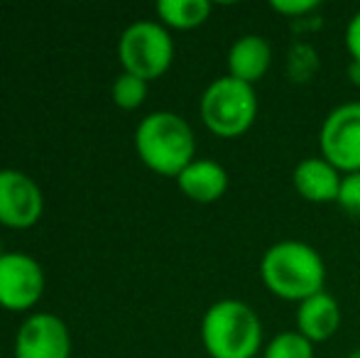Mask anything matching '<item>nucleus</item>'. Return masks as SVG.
<instances>
[{"label":"nucleus","mask_w":360,"mask_h":358,"mask_svg":"<svg viewBox=\"0 0 360 358\" xmlns=\"http://www.w3.org/2000/svg\"><path fill=\"white\" fill-rule=\"evenodd\" d=\"M260 280L272 297L299 305L326 290V263L307 241L282 238L262 253Z\"/></svg>","instance_id":"1"},{"label":"nucleus","mask_w":360,"mask_h":358,"mask_svg":"<svg viewBox=\"0 0 360 358\" xmlns=\"http://www.w3.org/2000/svg\"><path fill=\"white\" fill-rule=\"evenodd\" d=\"M199 336L209 358H257L265 346L260 314L236 297H223L204 312Z\"/></svg>","instance_id":"2"},{"label":"nucleus","mask_w":360,"mask_h":358,"mask_svg":"<svg viewBox=\"0 0 360 358\" xmlns=\"http://www.w3.org/2000/svg\"><path fill=\"white\" fill-rule=\"evenodd\" d=\"M135 153L147 170L179 177L196 160V135L189 120L174 110H152L135 128Z\"/></svg>","instance_id":"3"},{"label":"nucleus","mask_w":360,"mask_h":358,"mask_svg":"<svg viewBox=\"0 0 360 358\" xmlns=\"http://www.w3.org/2000/svg\"><path fill=\"white\" fill-rule=\"evenodd\" d=\"M260 98L250 84L233 77H218L204 89L199 98V115L211 135L223 140L243 138L255 125Z\"/></svg>","instance_id":"4"},{"label":"nucleus","mask_w":360,"mask_h":358,"mask_svg":"<svg viewBox=\"0 0 360 358\" xmlns=\"http://www.w3.org/2000/svg\"><path fill=\"white\" fill-rule=\"evenodd\" d=\"M118 59L123 72L147 84L169 72L174 62V39L160 20H138L128 25L118 39Z\"/></svg>","instance_id":"5"},{"label":"nucleus","mask_w":360,"mask_h":358,"mask_svg":"<svg viewBox=\"0 0 360 358\" xmlns=\"http://www.w3.org/2000/svg\"><path fill=\"white\" fill-rule=\"evenodd\" d=\"M319 155L341 174L360 172V101L328 110L319 128Z\"/></svg>","instance_id":"6"},{"label":"nucleus","mask_w":360,"mask_h":358,"mask_svg":"<svg viewBox=\"0 0 360 358\" xmlns=\"http://www.w3.org/2000/svg\"><path fill=\"white\" fill-rule=\"evenodd\" d=\"M44 270L32 255L3 253L0 258V307L8 312H27L42 300Z\"/></svg>","instance_id":"7"},{"label":"nucleus","mask_w":360,"mask_h":358,"mask_svg":"<svg viewBox=\"0 0 360 358\" xmlns=\"http://www.w3.org/2000/svg\"><path fill=\"white\" fill-rule=\"evenodd\" d=\"M44 211V196L30 174L13 167L0 170V226L5 229H32Z\"/></svg>","instance_id":"8"},{"label":"nucleus","mask_w":360,"mask_h":358,"mask_svg":"<svg viewBox=\"0 0 360 358\" xmlns=\"http://www.w3.org/2000/svg\"><path fill=\"white\" fill-rule=\"evenodd\" d=\"M15 358H72V334L62 317L37 312L20 324L13 344Z\"/></svg>","instance_id":"9"},{"label":"nucleus","mask_w":360,"mask_h":358,"mask_svg":"<svg viewBox=\"0 0 360 358\" xmlns=\"http://www.w3.org/2000/svg\"><path fill=\"white\" fill-rule=\"evenodd\" d=\"M343 174L321 155L304 158L292 170V186L309 204H336Z\"/></svg>","instance_id":"10"},{"label":"nucleus","mask_w":360,"mask_h":358,"mask_svg":"<svg viewBox=\"0 0 360 358\" xmlns=\"http://www.w3.org/2000/svg\"><path fill=\"white\" fill-rule=\"evenodd\" d=\"M228 77L238 79L243 84L255 87L257 82L267 77L272 67V44L262 34H240L228 49Z\"/></svg>","instance_id":"11"},{"label":"nucleus","mask_w":360,"mask_h":358,"mask_svg":"<svg viewBox=\"0 0 360 358\" xmlns=\"http://www.w3.org/2000/svg\"><path fill=\"white\" fill-rule=\"evenodd\" d=\"M341 305L326 290L297 305V331L314 346L333 339V334L341 329Z\"/></svg>","instance_id":"12"},{"label":"nucleus","mask_w":360,"mask_h":358,"mask_svg":"<svg viewBox=\"0 0 360 358\" xmlns=\"http://www.w3.org/2000/svg\"><path fill=\"white\" fill-rule=\"evenodd\" d=\"M231 184L228 170L221 162L209 158H196L189 167L181 170L176 177V186L186 199L196 201V204H214L223 199Z\"/></svg>","instance_id":"13"},{"label":"nucleus","mask_w":360,"mask_h":358,"mask_svg":"<svg viewBox=\"0 0 360 358\" xmlns=\"http://www.w3.org/2000/svg\"><path fill=\"white\" fill-rule=\"evenodd\" d=\"M157 20L167 30H196L209 23L214 5L209 0H160L155 8Z\"/></svg>","instance_id":"14"},{"label":"nucleus","mask_w":360,"mask_h":358,"mask_svg":"<svg viewBox=\"0 0 360 358\" xmlns=\"http://www.w3.org/2000/svg\"><path fill=\"white\" fill-rule=\"evenodd\" d=\"M260 358H314V344L297 329H287L262 346Z\"/></svg>","instance_id":"15"},{"label":"nucleus","mask_w":360,"mask_h":358,"mask_svg":"<svg viewBox=\"0 0 360 358\" xmlns=\"http://www.w3.org/2000/svg\"><path fill=\"white\" fill-rule=\"evenodd\" d=\"M110 96H113V103L118 106V108L135 110V108H140L147 98V82L123 72L115 77L113 87H110Z\"/></svg>","instance_id":"16"},{"label":"nucleus","mask_w":360,"mask_h":358,"mask_svg":"<svg viewBox=\"0 0 360 358\" xmlns=\"http://www.w3.org/2000/svg\"><path fill=\"white\" fill-rule=\"evenodd\" d=\"M319 69V57L309 44H294L287 57V72L292 82H309Z\"/></svg>","instance_id":"17"},{"label":"nucleus","mask_w":360,"mask_h":358,"mask_svg":"<svg viewBox=\"0 0 360 358\" xmlns=\"http://www.w3.org/2000/svg\"><path fill=\"white\" fill-rule=\"evenodd\" d=\"M336 204L341 206L343 214H348L351 219L360 221V172L343 174Z\"/></svg>","instance_id":"18"},{"label":"nucleus","mask_w":360,"mask_h":358,"mask_svg":"<svg viewBox=\"0 0 360 358\" xmlns=\"http://www.w3.org/2000/svg\"><path fill=\"white\" fill-rule=\"evenodd\" d=\"M270 8L275 10L277 15H282V18L294 23V20H304L311 13H316V10L321 8V3H319V0H272Z\"/></svg>","instance_id":"19"},{"label":"nucleus","mask_w":360,"mask_h":358,"mask_svg":"<svg viewBox=\"0 0 360 358\" xmlns=\"http://www.w3.org/2000/svg\"><path fill=\"white\" fill-rule=\"evenodd\" d=\"M343 39H346V49L351 62L360 64V10L351 15L346 25V32H343Z\"/></svg>","instance_id":"20"},{"label":"nucleus","mask_w":360,"mask_h":358,"mask_svg":"<svg viewBox=\"0 0 360 358\" xmlns=\"http://www.w3.org/2000/svg\"><path fill=\"white\" fill-rule=\"evenodd\" d=\"M348 358H360V349H353L351 354H348Z\"/></svg>","instance_id":"21"},{"label":"nucleus","mask_w":360,"mask_h":358,"mask_svg":"<svg viewBox=\"0 0 360 358\" xmlns=\"http://www.w3.org/2000/svg\"><path fill=\"white\" fill-rule=\"evenodd\" d=\"M3 253H5V250H3V245H0V258H3Z\"/></svg>","instance_id":"22"}]
</instances>
